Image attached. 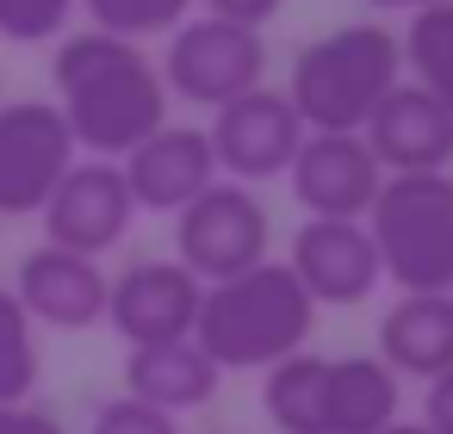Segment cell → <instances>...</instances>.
<instances>
[{
    "label": "cell",
    "mask_w": 453,
    "mask_h": 434,
    "mask_svg": "<svg viewBox=\"0 0 453 434\" xmlns=\"http://www.w3.org/2000/svg\"><path fill=\"white\" fill-rule=\"evenodd\" d=\"M397 50L410 63V81L453 112V0H434V7L410 13V32L397 38Z\"/></svg>",
    "instance_id": "20"
},
{
    "label": "cell",
    "mask_w": 453,
    "mask_h": 434,
    "mask_svg": "<svg viewBox=\"0 0 453 434\" xmlns=\"http://www.w3.org/2000/svg\"><path fill=\"white\" fill-rule=\"evenodd\" d=\"M75 19V0H0V38L7 44H57Z\"/></svg>",
    "instance_id": "23"
},
{
    "label": "cell",
    "mask_w": 453,
    "mask_h": 434,
    "mask_svg": "<svg viewBox=\"0 0 453 434\" xmlns=\"http://www.w3.org/2000/svg\"><path fill=\"white\" fill-rule=\"evenodd\" d=\"M261 403H267V422L280 434H323V354L298 347L280 366H267Z\"/></svg>",
    "instance_id": "19"
},
{
    "label": "cell",
    "mask_w": 453,
    "mask_h": 434,
    "mask_svg": "<svg viewBox=\"0 0 453 434\" xmlns=\"http://www.w3.org/2000/svg\"><path fill=\"white\" fill-rule=\"evenodd\" d=\"M360 7H372V13H422L434 0H360Z\"/></svg>",
    "instance_id": "28"
},
{
    "label": "cell",
    "mask_w": 453,
    "mask_h": 434,
    "mask_svg": "<svg viewBox=\"0 0 453 434\" xmlns=\"http://www.w3.org/2000/svg\"><path fill=\"white\" fill-rule=\"evenodd\" d=\"M218 385H224V372L211 366V354L193 335L131 347V360H125V391L143 397V403H156V409H168V415L205 409L218 397Z\"/></svg>",
    "instance_id": "18"
},
{
    "label": "cell",
    "mask_w": 453,
    "mask_h": 434,
    "mask_svg": "<svg viewBox=\"0 0 453 434\" xmlns=\"http://www.w3.org/2000/svg\"><path fill=\"white\" fill-rule=\"evenodd\" d=\"M57 112L75 137V149L100 162H125L156 125H168V88L143 44L112 32H63L50 57Z\"/></svg>",
    "instance_id": "1"
},
{
    "label": "cell",
    "mask_w": 453,
    "mask_h": 434,
    "mask_svg": "<svg viewBox=\"0 0 453 434\" xmlns=\"http://www.w3.org/2000/svg\"><path fill=\"white\" fill-rule=\"evenodd\" d=\"M379 360L397 378H434L453 366V292H397L379 316Z\"/></svg>",
    "instance_id": "16"
},
{
    "label": "cell",
    "mask_w": 453,
    "mask_h": 434,
    "mask_svg": "<svg viewBox=\"0 0 453 434\" xmlns=\"http://www.w3.org/2000/svg\"><path fill=\"white\" fill-rule=\"evenodd\" d=\"M416 422H422L428 434H453V366L422 385V415H416Z\"/></svg>",
    "instance_id": "25"
},
{
    "label": "cell",
    "mask_w": 453,
    "mask_h": 434,
    "mask_svg": "<svg viewBox=\"0 0 453 434\" xmlns=\"http://www.w3.org/2000/svg\"><path fill=\"white\" fill-rule=\"evenodd\" d=\"M311 329L317 304L286 261H255L230 279H211L193 316V341L211 354L218 372H267L286 354L311 347Z\"/></svg>",
    "instance_id": "2"
},
{
    "label": "cell",
    "mask_w": 453,
    "mask_h": 434,
    "mask_svg": "<svg viewBox=\"0 0 453 434\" xmlns=\"http://www.w3.org/2000/svg\"><path fill=\"white\" fill-rule=\"evenodd\" d=\"M0 434H69L63 415H50L44 403H0Z\"/></svg>",
    "instance_id": "26"
},
{
    "label": "cell",
    "mask_w": 453,
    "mask_h": 434,
    "mask_svg": "<svg viewBox=\"0 0 453 434\" xmlns=\"http://www.w3.org/2000/svg\"><path fill=\"white\" fill-rule=\"evenodd\" d=\"M360 224L397 292H453V168L385 174Z\"/></svg>",
    "instance_id": "4"
},
{
    "label": "cell",
    "mask_w": 453,
    "mask_h": 434,
    "mask_svg": "<svg viewBox=\"0 0 453 434\" xmlns=\"http://www.w3.org/2000/svg\"><path fill=\"white\" fill-rule=\"evenodd\" d=\"M360 143L385 174H441L453 168V112L422 94L416 81H397L360 125Z\"/></svg>",
    "instance_id": "13"
},
{
    "label": "cell",
    "mask_w": 453,
    "mask_h": 434,
    "mask_svg": "<svg viewBox=\"0 0 453 434\" xmlns=\"http://www.w3.org/2000/svg\"><path fill=\"white\" fill-rule=\"evenodd\" d=\"M267 242H273V217L261 205V187H242V180L218 174L199 199H187L174 211V261L199 286L267 261Z\"/></svg>",
    "instance_id": "6"
},
{
    "label": "cell",
    "mask_w": 453,
    "mask_h": 434,
    "mask_svg": "<svg viewBox=\"0 0 453 434\" xmlns=\"http://www.w3.org/2000/svg\"><path fill=\"white\" fill-rule=\"evenodd\" d=\"M397 81H403L397 32L379 19H354V26H335L292 57L286 100H292L304 131H360L366 112Z\"/></svg>",
    "instance_id": "3"
},
{
    "label": "cell",
    "mask_w": 453,
    "mask_h": 434,
    "mask_svg": "<svg viewBox=\"0 0 453 434\" xmlns=\"http://www.w3.org/2000/svg\"><path fill=\"white\" fill-rule=\"evenodd\" d=\"M162 88L168 100H187V106H230L236 94L261 88L267 81V38L255 26H230V19H180L168 32V50H162Z\"/></svg>",
    "instance_id": "5"
},
{
    "label": "cell",
    "mask_w": 453,
    "mask_h": 434,
    "mask_svg": "<svg viewBox=\"0 0 453 434\" xmlns=\"http://www.w3.org/2000/svg\"><path fill=\"white\" fill-rule=\"evenodd\" d=\"M403 409V378L379 354L323 360V434H379Z\"/></svg>",
    "instance_id": "17"
},
{
    "label": "cell",
    "mask_w": 453,
    "mask_h": 434,
    "mask_svg": "<svg viewBox=\"0 0 453 434\" xmlns=\"http://www.w3.org/2000/svg\"><path fill=\"white\" fill-rule=\"evenodd\" d=\"M193 7H205L211 19H230V26H267L280 7H286V0H193Z\"/></svg>",
    "instance_id": "27"
},
{
    "label": "cell",
    "mask_w": 453,
    "mask_h": 434,
    "mask_svg": "<svg viewBox=\"0 0 453 434\" xmlns=\"http://www.w3.org/2000/svg\"><path fill=\"white\" fill-rule=\"evenodd\" d=\"M75 7L88 13L94 32H112V38H168L187 13H193V0H75Z\"/></svg>",
    "instance_id": "22"
},
{
    "label": "cell",
    "mask_w": 453,
    "mask_h": 434,
    "mask_svg": "<svg viewBox=\"0 0 453 434\" xmlns=\"http://www.w3.org/2000/svg\"><path fill=\"white\" fill-rule=\"evenodd\" d=\"M286 180H292V199L304 205V217H366L385 168L372 162L360 131H304Z\"/></svg>",
    "instance_id": "11"
},
{
    "label": "cell",
    "mask_w": 453,
    "mask_h": 434,
    "mask_svg": "<svg viewBox=\"0 0 453 434\" xmlns=\"http://www.w3.org/2000/svg\"><path fill=\"white\" fill-rule=\"evenodd\" d=\"M75 156L81 149L57 100H7L0 106V217H38Z\"/></svg>",
    "instance_id": "7"
},
{
    "label": "cell",
    "mask_w": 453,
    "mask_h": 434,
    "mask_svg": "<svg viewBox=\"0 0 453 434\" xmlns=\"http://www.w3.org/2000/svg\"><path fill=\"white\" fill-rule=\"evenodd\" d=\"M119 168H125L137 211H162V217H174L187 199H199L218 180V156H211L205 125H156Z\"/></svg>",
    "instance_id": "15"
},
{
    "label": "cell",
    "mask_w": 453,
    "mask_h": 434,
    "mask_svg": "<svg viewBox=\"0 0 453 434\" xmlns=\"http://www.w3.org/2000/svg\"><path fill=\"white\" fill-rule=\"evenodd\" d=\"M106 292H112L106 267L94 255L57 248V242H38L13 273V298L26 304V316L44 329H63V335L106 323Z\"/></svg>",
    "instance_id": "12"
},
{
    "label": "cell",
    "mask_w": 453,
    "mask_h": 434,
    "mask_svg": "<svg viewBox=\"0 0 453 434\" xmlns=\"http://www.w3.org/2000/svg\"><path fill=\"white\" fill-rule=\"evenodd\" d=\"M379 434H428V428H422V422H403V415H397V422H391V428H379Z\"/></svg>",
    "instance_id": "29"
},
{
    "label": "cell",
    "mask_w": 453,
    "mask_h": 434,
    "mask_svg": "<svg viewBox=\"0 0 453 434\" xmlns=\"http://www.w3.org/2000/svg\"><path fill=\"white\" fill-rule=\"evenodd\" d=\"M38 323L13 298V286H0V403H26L38 391Z\"/></svg>",
    "instance_id": "21"
},
{
    "label": "cell",
    "mask_w": 453,
    "mask_h": 434,
    "mask_svg": "<svg viewBox=\"0 0 453 434\" xmlns=\"http://www.w3.org/2000/svg\"><path fill=\"white\" fill-rule=\"evenodd\" d=\"M205 286L180 267V261H137L112 279L106 292V323L125 335V347H150V341H180L193 335Z\"/></svg>",
    "instance_id": "14"
},
{
    "label": "cell",
    "mask_w": 453,
    "mask_h": 434,
    "mask_svg": "<svg viewBox=\"0 0 453 434\" xmlns=\"http://www.w3.org/2000/svg\"><path fill=\"white\" fill-rule=\"evenodd\" d=\"M88 434H180V415H168V409H156V403H143V397L119 391V397L94 403Z\"/></svg>",
    "instance_id": "24"
},
{
    "label": "cell",
    "mask_w": 453,
    "mask_h": 434,
    "mask_svg": "<svg viewBox=\"0 0 453 434\" xmlns=\"http://www.w3.org/2000/svg\"><path fill=\"white\" fill-rule=\"evenodd\" d=\"M38 224H44V242H57V248H75V255H94V261L112 255L137 224V199L125 187V168L100 162V156H75V168L44 199Z\"/></svg>",
    "instance_id": "9"
},
{
    "label": "cell",
    "mask_w": 453,
    "mask_h": 434,
    "mask_svg": "<svg viewBox=\"0 0 453 434\" xmlns=\"http://www.w3.org/2000/svg\"><path fill=\"white\" fill-rule=\"evenodd\" d=\"M205 137H211V156H218V174L224 180L267 187V180H280L292 168V156L304 143V125H298L286 88H267L261 81V88L236 94L230 106H218L211 125H205Z\"/></svg>",
    "instance_id": "8"
},
{
    "label": "cell",
    "mask_w": 453,
    "mask_h": 434,
    "mask_svg": "<svg viewBox=\"0 0 453 434\" xmlns=\"http://www.w3.org/2000/svg\"><path fill=\"white\" fill-rule=\"evenodd\" d=\"M292 279L311 292L317 310H348V304H366L379 292V255H372V236L360 217H304L298 236H292V255H286Z\"/></svg>",
    "instance_id": "10"
}]
</instances>
